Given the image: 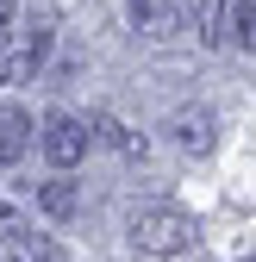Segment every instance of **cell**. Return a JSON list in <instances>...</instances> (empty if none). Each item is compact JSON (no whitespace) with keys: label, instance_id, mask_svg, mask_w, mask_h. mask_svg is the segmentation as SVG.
<instances>
[{"label":"cell","instance_id":"obj_6","mask_svg":"<svg viewBox=\"0 0 256 262\" xmlns=\"http://www.w3.org/2000/svg\"><path fill=\"white\" fill-rule=\"evenodd\" d=\"M194 38L206 50H225L231 44V0H200V7H194Z\"/></svg>","mask_w":256,"mask_h":262},{"label":"cell","instance_id":"obj_1","mask_svg":"<svg viewBox=\"0 0 256 262\" xmlns=\"http://www.w3.org/2000/svg\"><path fill=\"white\" fill-rule=\"evenodd\" d=\"M187 244H194V219H187L181 206H144L132 219V250L138 256H181Z\"/></svg>","mask_w":256,"mask_h":262},{"label":"cell","instance_id":"obj_14","mask_svg":"<svg viewBox=\"0 0 256 262\" xmlns=\"http://www.w3.org/2000/svg\"><path fill=\"white\" fill-rule=\"evenodd\" d=\"M0 219H7V206H0Z\"/></svg>","mask_w":256,"mask_h":262},{"label":"cell","instance_id":"obj_10","mask_svg":"<svg viewBox=\"0 0 256 262\" xmlns=\"http://www.w3.org/2000/svg\"><path fill=\"white\" fill-rule=\"evenodd\" d=\"M231 44L256 50V0H238V7H231Z\"/></svg>","mask_w":256,"mask_h":262},{"label":"cell","instance_id":"obj_4","mask_svg":"<svg viewBox=\"0 0 256 262\" xmlns=\"http://www.w3.org/2000/svg\"><path fill=\"white\" fill-rule=\"evenodd\" d=\"M181 25H187V13L175 7V0H132V31H138V38H150V44H169Z\"/></svg>","mask_w":256,"mask_h":262},{"label":"cell","instance_id":"obj_12","mask_svg":"<svg viewBox=\"0 0 256 262\" xmlns=\"http://www.w3.org/2000/svg\"><path fill=\"white\" fill-rule=\"evenodd\" d=\"M0 44H7V7H0Z\"/></svg>","mask_w":256,"mask_h":262},{"label":"cell","instance_id":"obj_7","mask_svg":"<svg viewBox=\"0 0 256 262\" xmlns=\"http://www.w3.org/2000/svg\"><path fill=\"white\" fill-rule=\"evenodd\" d=\"M25 150H31V113L25 106H0V169H13Z\"/></svg>","mask_w":256,"mask_h":262},{"label":"cell","instance_id":"obj_2","mask_svg":"<svg viewBox=\"0 0 256 262\" xmlns=\"http://www.w3.org/2000/svg\"><path fill=\"white\" fill-rule=\"evenodd\" d=\"M38 144H44V156L56 162V169H75V162L88 156V125L75 113H50L44 131H38Z\"/></svg>","mask_w":256,"mask_h":262},{"label":"cell","instance_id":"obj_5","mask_svg":"<svg viewBox=\"0 0 256 262\" xmlns=\"http://www.w3.org/2000/svg\"><path fill=\"white\" fill-rule=\"evenodd\" d=\"M169 131H175V144H181L187 156H206V150H212V138H219V125H212V113H206V106H181V113L169 119Z\"/></svg>","mask_w":256,"mask_h":262},{"label":"cell","instance_id":"obj_13","mask_svg":"<svg viewBox=\"0 0 256 262\" xmlns=\"http://www.w3.org/2000/svg\"><path fill=\"white\" fill-rule=\"evenodd\" d=\"M0 7H13V0H0Z\"/></svg>","mask_w":256,"mask_h":262},{"label":"cell","instance_id":"obj_11","mask_svg":"<svg viewBox=\"0 0 256 262\" xmlns=\"http://www.w3.org/2000/svg\"><path fill=\"white\" fill-rule=\"evenodd\" d=\"M19 250H25V262H62V250H56L50 237H38V231H25V237H19Z\"/></svg>","mask_w":256,"mask_h":262},{"label":"cell","instance_id":"obj_9","mask_svg":"<svg viewBox=\"0 0 256 262\" xmlns=\"http://www.w3.org/2000/svg\"><path fill=\"white\" fill-rule=\"evenodd\" d=\"M88 138H100V144H113V150H125V156H144V138H132L113 113H94V125H88Z\"/></svg>","mask_w":256,"mask_h":262},{"label":"cell","instance_id":"obj_3","mask_svg":"<svg viewBox=\"0 0 256 262\" xmlns=\"http://www.w3.org/2000/svg\"><path fill=\"white\" fill-rule=\"evenodd\" d=\"M44 56H50V31H44V25H31L25 38H7V44H0V88L25 81Z\"/></svg>","mask_w":256,"mask_h":262},{"label":"cell","instance_id":"obj_8","mask_svg":"<svg viewBox=\"0 0 256 262\" xmlns=\"http://www.w3.org/2000/svg\"><path fill=\"white\" fill-rule=\"evenodd\" d=\"M38 206H44L50 219H75V212H81V187H75V181H44V187H38Z\"/></svg>","mask_w":256,"mask_h":262}]
</instances>
